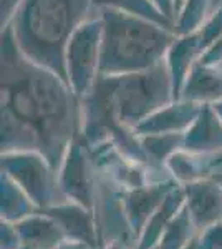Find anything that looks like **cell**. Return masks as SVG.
<instances>
[{
  "instance_id": "8fae6325",
  "label": "cell",
  "mask_w": 222,
  "mask_h": 249,
  "mask_svg": "<svg viewBox=\"0 0 222 249\" xmlns=\"http://www.w3.org/2000/svg\"><path fill=\"white\" fill-rule=\"evenodd\" d=\"M176 181L149 183L141 188L123 191V204L130 224L136 236L143 231L144 224L164 203L168 193L176 186Z\"/></svg>"
},
{
  "instance_id": "4fadbf2b",
  "label": "cell",
  "mask_w": 222,
  "mask_h": 249,
  "mask_svg": "<svg viewBox=\"0 0 222 249\" xmlns=\"http://www.w3.org/2000/svg\"><path fill=\"white\" fill-rule=\"evenodd\" d=\"M183 148L204 156L222 155V120L212 105H203L194 123L184 133Z\"/></svg>"
},
{
  "instance_id": "d6a6232c",
  "label": "cell",
  "mask_w": 222,
  "mask_h": 249,
  "mask_svg": "<svg viewBox=\"0 0 222 249\" xmlns=\"http://www.w3.org/2000/svg\"><path fill=\"white\" fill-rule=\"evenodd\" d=\"M153 249H163V248H161L159 244H157V246H154V248H153Z\"/></svg>"
},
{
  "instance_id": "ba28073f",
  "label": "cell",
  "mask_w": 222,
  "mask_h": 249,
  "mask_svg": "<svg viewBox=\"0 0 222 249\" xmlns=\"http://www.w3.org/2000/svg\"><path fill=\"white\" fill-rule=\"evenodd\" d=\"M45 213H48L58 223V226L65 232L67 239L78 241V243L88 244L91 248L102 249L95 210L82 203H76L73 199H65V201L48 208Z\"/></svg>"
},
{
  "instance_id": "8992f818",
  "label": "cell",
  "mask_w": 222,
  "mask_h": 249,
  "mask_svg": "<svg viewBox=\"0 0 222 249\" xmlns=\"http://www.w3.org/2000/svg\"><path fill=\"white\" fill-rule=\"evenodd\" d=\"M58 181L67 199L95 208L100 186V175L90 148L82 138H75L58 168Z\"/></svg>"
},
{
  "instance_id": "83f0119b",
  "label": "cell",
  "mask_w": 222,
  "mask_h": 249,
  "mask_svg": "<svg viewBox=\"0 0 222 249\" xmlns=\"http://www.w3.org/2000/svg\"><path fill=\"white\" fill-rule=\"evenodd\" d=\"M58 249H98V248H91V246H88V244L78 243V241H70V239H67L65 243H63Z\"/></svg>"
},
{
  "instance_id": "cb8c5ba5",
  "label": "cell",
  "mask_w": 222,
  "mask_h": 249,
  "mask_svg": "<svg viewBox=\"0 0 222 249\" xmlns=\"http://www.w3.org/2000/svg\"><path fill=\"white\" fill-rule=\"evenodd\" d=\"M23 241L15 223L0 219V249H22Z\"/></svg>"
},
{
  "instance_id": "7a4b0ae2",
  "label": "cell",
  "mask_w": 222,
  "mask_h": 249,
  "mask_svg": "<svg viewBox=\"0 0 222 249\" xmlns=\"http://www.w3.org/2000/svg\"><path fill=\"white\" fill-rule=\"evenodd\" d=\"M91 0H22L10 29L30 62L53 71L68 83L65 53L73 32L83 23Z\"/></svg>"
},
{
  "instance_id": "ffe728a7",
  "label": "cell",
  "mask_w": 222,
  "mask_h": 249,
  "mask_svg": "<svg viewBox=\"0 0 222 249\" xmlns=\"http://www.w3.org/2000/svg\"><path fill=\"white\" fill-rule=\"evenodd\" d=\"M149 166H166L176 151L183 150L184 135H144L139 136Z\"/></svg>"
},
{
  "instance_id": "d6986e66",
  "label": "cell",
  "mask_w": 222,
  "mask_h": 249,
  "mask_svg": "<svg viewBox=\"0 0 222 249\" xmlns=\"http://www.w3.org/2000/svg\"><path fill=\"white\" fill-rule=\"evenodd\" d=\"M93 5L100 9H115L126 12V14L143 17L146 20L157 23L168 30L176 32V23L172 18H169L163 10L157 7L154 0H91Z\"/></svg>"
},
{
  "instance_id": "7c38bea8",
  "label": "cell",
  "mask_w": 222,
  "mask_h": 249,
  "mask_svg": "<svg viewBox=\"0 0 222 249\" xmlns=\"http://www.w3.org/2000/svg\"><path fill=\"white\" fill-rule=\"evenodd\" d=\"M203 52L204 45L199 30L186 35H177L172 45L169 47L166 55V65L169 70V77H171L174 100H179L186 78H188L189 71L192 70V67L199 62Z\"/></svg>"
},
{
  "instance_id": "30bf717a",
  "label": "cell",
  "mask_w": 222,
  "mask_h": 249,
  "mask_svg": "<svg viewBox=\"0 0 222 249\" xmlns=\"http://www.w3.org/2000/svg\"><path fill=\"white\" fill-rule=\"evenodd\" d=\"M203 105L188 100H174L166 107L159 108L146 120H143L135 131L144 135H184L199 115Z\"/></svg>"
},
{
  "instance_id": "277c9868",
  "label": "cell",
  "mask_w": 222,
  "mask_h": 249,
  "mask_svg": "<svg viewBox=\"0 0 222 249\" xmlns=\"http://www.w3.org/2000/svg\"><path fill=\"white\" fill-rule=\"evenodd\" d=\"M2 171L30 196L38 211H45L67 199L60 188L58 171L40 151L2 153Z\"/></svg>"
},
{
  "instance_id": "5b68a950",
  "label": "cell",
  "mask_w": 222,
  "mask_h": 249,
  "mask_svg": "<svg viewBox=\"0 0 222 249\" xmlns=\"http://www.w3.org/2000/svg\"><path fill=\"white\" fill-rule=\"evenodd\" d=\"M103 43V20L86 18L73 32L67 45L65 65L68 85L76 98L91 93L100 78V58Z\"/></svg>"
},
{
  "instance_id": "44dd1931",
  "label": "cell",
  "mask_w": 222,
  "mask_h": 249,
  "mask_svg": "<svg viewBox=\"0 0 222 249\" xmlns=\"http://www.w3.org/2000/svg\"><path fill=\"white\" fill-rule=\"evenodd\" d=\"M197 236H199V230L184 206V210L169 223L161 238L159 246L163 249H186Z\"/></svg>"
},
{
  "instance_id": "9c48e42d",
  "label": "cell",
  "mask_w": 222,
  "mask_h": 249,
  "mask_svg": "<svg viewBox=\"0 0 222 249\" xmlns=\"http://www.w3.org/2000/svg\"><path fill=\"white\" fill-rule=\"evenodd\" d=\"M184 193L186 210L199 232L222 221V183L217 176L186 184Z\"/></svg>"
},
{
  "instance_id": "7402d4cb",
  "label": "cell",
  "mask_w": 222,
  "mask_h": 249,
  "mask_svg": "<svg viewBox=\"0 0 222 249\" xmlns=\"http://www.w3.org/2000/svg\"><path fill=\"white\" fill-rule=\"evenodd\" d=\"M211 0H184V5L176 17V35H186L203 27Z\"/></svg>"
},
{
  "instance_id": "4dcf8cb0",
  "label": "cell",
  "mask_w": 222,
  "mask_h": 249,
  "mask_svg": "<svg viewBox=\"0 0 222 249\" xmlns=\"http://www.w3.org/2000/svg\"><path fill=\"white\" fill-rule=\"evenodd\" d=\"M186 249H199V243H197V238H196L194 241H192V243L189 244V246L186 248Z\"/></svg>"
},
{
  "instance_id": "603a6c76",
  "label": "cell",
  "mask_w": 222,
  "mask_h": 249,
  "mask_svg": "<svg viewBox=\"0 0 222 249\" xmlns=\"http://www.w3.org/2000/svg\"><path fill=\"white\" fill-rule=\"evenodd\" d=\"M199 34L203 37L204 50L209 45H212L217 38L222 37V3L219 5V9L203 23V27L199 29Z\"/></svg>"
},
{
  "instance_id": "52a82bcc",
  "label": "cell",
  "mask_w": 222,
  "mask_h": 249,
  "mask_svg": "<svg viewBox=\"0 0 222 249\" xmlns=\"http://www.w3.org/2000/svg\"><path fill=\"white\" fill-rule=\"evenodd\" d=\"M93 210L98 221L102 248L113 241H120L136 249L138 236L133 231L126 211H124L123 190L100 176L98 195H96V203Z\"/></svg>"
},
{
  "instance_id": "f546056e",
  "label": "cell",
  "mask_w": 222,
  "mask_h": 249,
  "mask_svg": "<svg viewBox=\"0 0 222 249\" xmlns=\"http://www.w3.org/2000/svg\"><path fill=\"white\" fill-rule=\"evenodd\" d=\"M212 107H214V110L217 111V115H219V118L222 120V100H219V102H216Z\"/></svg>"
},
{
  "instance_id": "ac0fdd59",
  "label": "cell",
  "mask_w": 222,
  "mask_h": 249,
  "mask_svg": "<svg viewBox=\"0 0 222 249\" xmlns=\"http://www.w3.org/2000/svg\"><path fill=\"white\" fill-rule=\"evenodd\" d=\"M37 206L22 188L7 173L0 175V219L18 223L27 216L34 214Z\"/></svg>"
},
{
  "instance_id": "3957f363",
  "label": "cell",
  "mask_w": 222,
  "mask_h": 249,
  "mask_svg": "<svg viewBox=\"0 0 222 249\" xmlns=\"http://www.w3.org/2000/svg\"><path fill=\"white\" fill-rule=\"evenodd\" d=\"M103 43L100 77L138 73L159 65L177 37L143 17L115 9H102Z\"/></svg>"
},
{
  "instance_id": "1f68e13d",
  "label": "cell",
  "mask_w": 222,
  "mask_h": 249,
  "mask_svg": "<svg viewBox=\"0 0 222 249\" xmlns=\"http://www.w3.org/2000/svg\"><path fill=\"white\" fill-rule=\"evenodd\" d=\"M214 176H217V178L221 179V183H222V173H217V175H214Z\"/></svg>"
},
{
  "instance_id": "484cf974",
  "label": "cell",
  "mask_w": 222,
  "mask_h": 249,
  "mask_svg": "<svg viewBox=\"0 0 222 249\" xmlns=\"http://www.w3.org/2000/svg\"><path fill=\"white\" fill-rule=\"evenodd\" d=\"M201 63L204 65H211V67H219L222 63V37L217 38L212 45H209L205 50L203 52L199 58Z\"/></svg>"
},
{
  "instance_id": "d4e9b609",
  "label": "cell",
  "mask_w": 222,
  "mask_h": 249,
  "mask_svg": "<svg viewBox=\"0 0 222 249\" xmlns=\"http://www.w3.org/2000/svg\"><path fill=\"white\" fill-rule=\"evenodd\" d=\"M197 243L199 249H222V221L201 231Z\"/></svg>"
},
{
  "instance_id": "6da1fadb",
  "label": "cell",
  "mask_w": 222,
  "mask_h": 249,
  "mask_svg": "<svg viewBox=\"0 0 222 249\" xmlns=\"http://www.w3.org/2000/svg\"><path fill=\"white\" fill-rule=\"evenodd\" d=\"M2 40V153L40 151L58 171L76 138V96L62 77L20 52L10 29Z\"/></svg>"
},
{
  "instance_id": "f1b7e54d",
  "label": "cell",
  "mask_w": 222,
  "mask_h": 249,
  "mask_svg": "<svg viewBox=\"0 0 222 249\" xmlns=\"http://www.w3.org/2000/svg\"><path fill=\"white\" fill-rule=\"evenodd\" d=\"M102 249H135V248L128 246V244H124V243H120V241H113V243L104 244Z\"/></svg>"
},
{
  "instance_id": "e0dca14e",
  "label": "cell",
  "mask_w": 222,
  "mask_h": 249,
  "mask_svg": "<svg viewBox=\"0 0 222 249\" xmlns=\"http://www.w3.org/2000/svg\"><path fill=\"white\" fill-rule=\"evenodd\" d=\"M212 158L214 156L196 155L183 148L168 160L166 168L177 184L186 186V184L214 176Z\"/></svg>"
},
{
  "instance_id": "4316f807",
  "label": "cell",
  "mask_w": 222,
  "mask_h": 249,
  "mask_svg": "<svg viewBox=\"0 0 222 249\" xmlns=\"http://www.w3.org/2000/svg\"><path fill=\"white\" fill-rule=\"evenodd\" d=\"M154 2L157 3V7H159V9L163 10L169 18L176 20L174 18V3H172V0H154Z\"/></svg>"
},
{
  "instance_id": "2e32d148",
  "label": "cell",
  "mask_w": 222,
  "mask_h": 249,
  "mask_svg": "<svg viewBox=\"0 0 222 249\" xmlns=\"http://www.w3.org/2000/svg\"><path fill=\"white\" fill-rule=\"evenodd\" d=\"M186 206V193L184 186L176 184L171 191L168 193L164 203L159 206L154 214L148 219L144 224L143 231L138 236V243H136V249H153L161 243L164 231L169 226L172 219L184 210Z\"/></svg>"
},
{
  "instance_id": "5bb4252c",
  "label": "cell",
  "mask_w": 222,
  "mask_h": 249,
  "mask_svg": "<svg viewBox=\"0 0 222 249\" xmlns=\"http://www.w3.org/2000/svg\"><path fill=\"white\" fill-rule=\"evenodd\" d=\"M15 224L22 236L23 246L28 249H58L67 241L58 223L45 211H35Z\"/></svg>"
},
{
  "instance_id": "9a60e30c",
  "label": "cell",
  "mask_w": 222,
  "mask_h": 249,
  "mask_svg": "<svg viewBox=\"0 0 222 249\" xmlns=\"http://www.w3.org/2000/svg\"><path fill=\"white\" fill-rule=\"evenodd\" d=\"M179 100H188L199 105H214L222 100V70L219 67L197 62L186 78Z\"/></svg>"
}]
</instances>
